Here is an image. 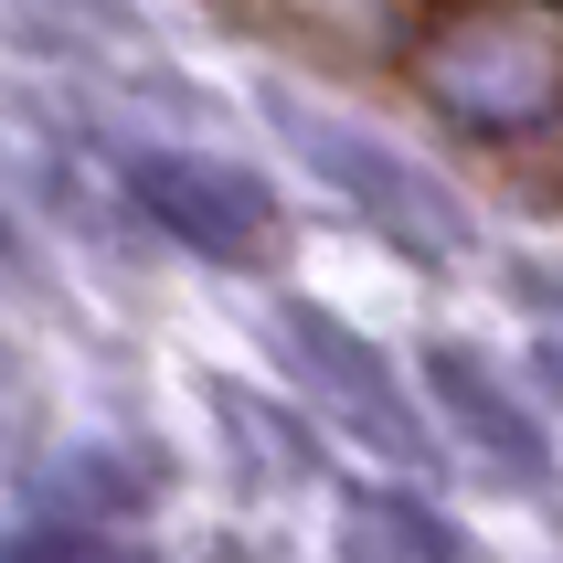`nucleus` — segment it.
<instances>
[{"label": "nucleus", "instance_id": "nucleus-1", "mask_svg": "<svg viewBox=\"0 0 563 563\" xmlns=\"http://www.w3.org/2000/svg\"><path fill=\"white\" fill-rule=\"evenodd\" d=\"M287 139L309 159H330V181L362 202V213L394 234V245L415 255H446V245H468V213H457V191L437 181V170H415L405 150H383V139H362V128L341 118H309V107H287Z\"/></svg>", "mask_w": 563, "mask_h": 563}, {"label": "nucleus", "instance_id": "nucleus-2", "mask_svg": "<svg viewBox=\"0 0 563 563\" xmlns=\"http://www.w3.org/2000/svg\"><path fill=\"white\" fill-rule=\"evenodd\" d=\"M489 32V54L500 64H478L457 32H446L437 54H426V96H437L446 118H468V128H521L553 107L563 86V22H478Z\"/></svg>", "mask_w": 563, "mask_h": 563}, {"label": "nucleus", "instance_id": "nucleus-3", "mask_svg": "<svg viewBox=\"0 0 563 563\" xmlns=\"http://www.w3.org/2000/svg\"><path fill=\"white\" fill-rule=\"evenodd\" d=\"M128 191H139V213L159 234H181L191 255H223V266H245L277 234V202L223 159H128Z\"/></svg>", "mask_w": 563, "mask_h": 563}, {"label": "nucleus", "instance_id": "nucleus-4", "mask_svg": "<svg viewBox=\"0 0 563 563\" xmlns=\"http://www.w3.org/2000/svg\"><path fill=\"white\" fill-rule=\"evenodd\" d=\"M287 330H298V362H309V373H330V383L351 394V405H373V437H383V446H415V415H405V394H394V383L373 373V351H351V341H341V330H330L319 309H298Z\"/></svg>", "mask_w": 563, "mask_h": 563}, {"label": "nucleus", "instance_id": "nucleus-5", "mask_svg": "<svg viewBox=\"0 0 563 563\" xmlns=\"http://www.w3.org/2000/svg\"><path fill=\"white\" fill-rule=\"evenodd\" d=\"M351 553L362 563H468L446 521H426L415 500H362L351 510Z\"/></svg>", "mask_w": 563, "mask_h": 563}, {"label": "nucleus", "instance_id": "nucleus-6", "mask_svg": "<svg viewBox=\"0 0 563 563\" xmlns=\"http://www.w3.org/2000/svg\"><path fill=\"white\" fill-rule=\"evenodd\" d=\"M437 383H446V394H457V405L478 415V437L500 446V457H542V437H532V426H521V415L500 405V394H489V373H478V362H437Z\"/></svg>", "mask_w": 563, "mask_h": 563}, {"label": "nucleus", "instance_id": "nucleus-7", "mask_svg": "<svg viewBox=\"0 0 563 563\" xmlns=\"http://www.w3.org/2000/svg\"><path fill=\"white\" fill-rule=\"evenodd\" d=\"M521 298H542V309H563V277H521Z\"/></svg>", "mask_w": 563, "mask_h": 563}]
</instances>
